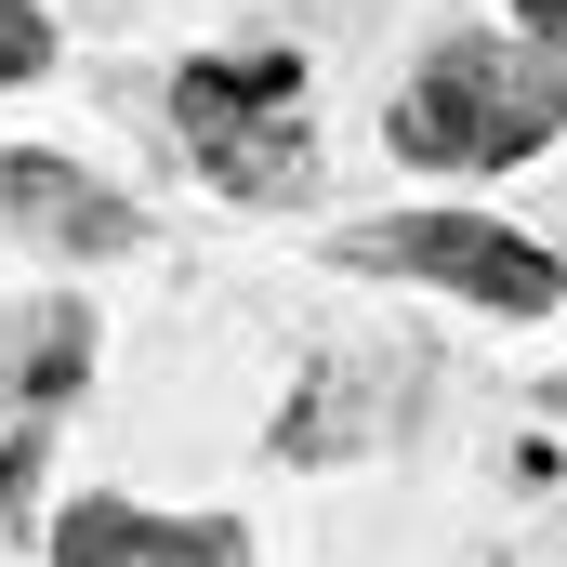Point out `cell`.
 Listing matches in <instances>:
<instances>
[{
    "label": "cell",
    "instance_id": "2",
    "mask_svg": "<svg viewBox=\"0 0 567 567\" xmlns=\"http://www.w3.org/2000/svg\"><path fill=\"white\" fill-rule=\"evenodd\" d=\"M172 120L198 145V172L251 212H278L317 185V145H303V53H198L172 80Z\"/></svg>",
    "mask_w": 567,
    "mask_h": 567
},
{
    "label": "cell",
    "instance_id": "5",
    "mask_svg": "<svg viewBox=\"0 0 567 567\" xmlns=\"http://www.w3.org/2000/svg\"><path fill=\"white\" fill-rule=\"evenodd\" d=\"M423 410V357H330L303 370V396L278 410V462H357Z\"/></svg>",
    "mask_w": 567,
    "mask_h": 567
},
{
    "label": "cell",
    "instance_id": "4",
    "mask_svg": "<svg viewBox=\"0 0 567 567\" xmlns=\"http://www.w3.org/2000/svg\"><path fill=\"white\" fill-rule=\"evenodd\" d=\"M53 567H251L238 515H145L133 488H80L53 515Z\"/></svg>",
    "mask_w": 567,
    "mask_h": 567
},
{
    "label": "cell",
    "instance_id": "3",
    "mask_svg": "<svg viewBox=\"0 0 567 567\" xmlns=\"http://www.w3.org/2000/svg\"><path fill=\"white\" fill-rule=\"evenodd\" d=\"M330 265L449 290V303H488V317H555V303H567V265L542 251V238L488 225V212H383V225H343Z\"/></svg>",
    "mask_w": 567,
    "mask_h": 567
},
{
    "label": "cell",
    "instance_id": "7",
    "mask_svg": "<svg viewBox=\"0 0 567 567\" xmlns=\"http://www.w3.org/2000/svg\"><path fill=\"white\" fill-rule=\"evenodd\" d=\"M0 370H13V410H27V423H53V410L80 396V370H93V303H80V290H53V303L0 317Z\"/></svg>",
    "mask_w": 567,
    "mask_h": 567
},
{
    "label": "cell",
    "instance_id": "6",
    "mask_svg": "<svg viewBox=\"0 0 567 567\" xmlns=\"http://www.w3.org/2000/svg\"><path fill=\"white\" fill-rule=\"evenodd\" d=\"M0 225L13 238H40L53 265H106V251H133V198L120 185H93L80 158H53V145H0Z\"/></svg>",
    "mask_w": 567,
    "mask_h": 567
},
{
    "label": "cell",
    "instance_id": "9",
    "mask_svg": "<svg viewBox=\"0 0 567 567\" xmlns=\"http://www.w3.org/2000/svg\"><path fill=\"white\" fill-rule=\"evenodd\" d=\"M515 27H528V53H567V0H515Z\"/></svg>",
    "mask_w": 567,
    "mask_h": 567
},
{
    "label": "cell",
    "instance_id": "1",
    "mask_svg": "<svg viewBox=\"0 0 567 567\" xmlns=\"http://www.w3.org/2000/svg\"><path fill=\"white\" fill-rule=\"evenodd\" d=\"M555 133H567V66L528 40H435L383 106V145L423 172H515Z\"/></svg>",
    "mask_w": 567,
    "mask_h": 567
},
{
    "label": "cell",
    "instance_id": "8",
    "mask_svg": "<svg viewBox=\"0 0 567 567\" xmlns=\"http://www.w3.org/2000/svg\"><path fill=\"white\" fill-rule=\"evenodd\" d=\"M40 66H53V13H40V0H0V93L40 80Z\"/></svg>",
    "mask_w": 567,
    "mask_h": 567
}]
</instances>
